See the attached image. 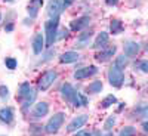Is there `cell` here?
<instances>
[{"label": "cell", "instance_id": "18", "mask_svg": "<svg viewBox=\"0 0 148 136\" xmlns=\"http://www.w3.org/2000/svg\"><path fill=\"white\" fill-rule=\"evenodd\" d=\"M135 111L139 114V117H148V102H141L135 107Z\"/></svg>", "mask_w": 148, "mask_h": 136}, {"label": "cell", "instance_id": "25", "mask_svg": "<svg viewBox=\"0 0 148 136\" xmlns=\"http://www.w3.org/2000/svg\"><path fill=\"white\" fill-rule=\"evenodd\" d=\"M127 64V59H126V56L125 55H121V56H119L117 58V62H116V65L119 67V68H125V65Z\"/></svg>", "mask_w": 148, "mask_h": 136}, {"label": "cell", "instance_id": "24", "mask_svg": "<svg viewBox=\"0 0 148 136\" xmlns=\"http://www.w3.org/2000/svg\"><path fill=\"white\" fill-rule=\"evenodd\" d=\"M114 123H116V117L114 115H110L108 120L105 121V124H104V129L105 130H111V127L114 126Z\"/></svg>", "mask_w": 148, "mask_h": 136}, {"label": "cell", "instance_id": "12", "mask_svg": "<svg viewBox=\"0 0 148 136\" xmlns=\"http://www.w3.org/2000/svg\"><path fill=\"white\" fill-rule=\"evenodd\" d=\"M12 120H14V111H12V108L6 107V108H2V109H0V121H3V123H10Z\"/></svg>", "mask_w": 148, "mask_h": 136}, {"label": "cell", "instance_id": "34", "mask_svg": "<svg viewBox=\"0 0 148 136\" xmlns=\"http://www.w3.org/2000/svg\"><path fill=\"white\" fill-rule=\"evenodd\" d=\"M5 30H6V31H12V30H14V25H12V24H9V25L5 27Z\"/></svg>", "mask_w": 148, "mask_h": 136}, {"label": "cell", "instance_id": "26", "mask_svg": "<svg viewBox=\"0 0 148 136\" xmlns=\"http://www.w3.org/2000/svg\"><path fill=\"white\" fill-rule=\"evenodd\" d=\"M6 67L9 68V70H14V68H16V61L14 59V58H6Z\"/></svg>", "mask_w": 148, "mask_h": 136}, {"label": "cell", "instance_id": "36", "mask_svg": "<svg viewBox=\"0 0 148 136\" xmlns=\"http://www.w3.org/2000/svg\"><path fill=\"white\" fill-rule=\"evenodd\" d=\"M105 136H113V135H111V133H107V135H105Z\"/></svg>", "mask_w": 148, "mask_h": 136}, {"label": "cell", "instance_id": "10", "mask_svg": "<svg viewBox=\"0 0 148 136\" xmlns=\"http://www.w3.org/2000/svg\"><path fill=\"white\" fill-rule=\"evenodd\" d=\"M89 22H90V19H89L88 16H83V18H80V19H76V21L71 22V30H74V31L83 30V28H86V27L89 25Z\"/></svg>", "mask_w": 148, "mask_h": 136}, {"label": "cell", "instance_id": "9", "mask_svg": "<svg viewBox=\"0 0 148 136\" xmlns=\"http://www.w3.org/2000/svg\"><path fill=\"white\" fill-rule=\"evenodd\" d=\"M47 111H49L47 102H39V104H36L33 109V117H43L47 114Z\"/></svg>", "mask_w": 148, "mask_h": 136}, {"label": "cell", "instance_id": "33", "mask_svg": "<svg viewBox=\"0 0 148 136\" xmlns=\"http://www.w3.org/2000/svg\"><path fill=\"white\" fill-rule=\"evenodd\" d=\"M71 3H73V0H64V2H62V6L67 8V6H70Z\"/></svg>", "mask_w": 148, "mask_h": 136}, {"label": "cell", "instance_id": "8", "mask_svg": "<svg viewBox=\"0 0 148 136\" xmlns=\"http://www.w3.org/2000/svg\"><path fill=\"white\" fill-rule=\"evenodd\" d=\"M86 121H88V115H77L76 118H74L71 123H70V124H68V127H67V130L68 132H74V130H77L79 127H82L83 124H84V123Z\"/></svg>", "mask_w": 148, "mask_h": 136}, {"label": "cell", "instance_id": "32", "mask_svg": "<svg viewBox=\"0 0 148 136\" xmlns=\"http://www.w3.org/2000/svg\"><path fill=\"white\" fill-rule=\"evenodd\" d=\"M105 2H107V5H110V6H114V5H117L119 0H105Z\"/></svg>", "mask_w": 148, "mask_h": 136}, {"label": "cell", "instance_id": "3", "mask_svg": "<svg viewBox=\"0 0 148 136\" xmlns=\"http://www.w3.org/2000/svg\"><path fill=\"white\" fill-rule=\"evenodd\" d=\"M108 80H110V83L113 84V86H116V87H120L121 83H123V80H125V74H123L121 68H119L117 65L111 67L110 71H108Z\"/></svg>", "mask_w": 148, "mask_h": 136}, {"label": "cell", "instance_id": "11", "mask_svg": "<svg viewBox=\"0 0 148 136\" xmlns=\"http://www.w3.org/2000/svg\"><path fill=\"white\" fill-rule=\"evenodd\" d=\"M43 43H45L43 36H42L40 33H39V34H36L34 40H33V51H34L36 55H39V53L43 51Z\"/></svg>", "mask_w": 148, "mask_h": 136}, {"label": "cell", "instance_id": "19", "mask_svg": "<svg viewBox=\"0 0 148 136\" xmlns=\"http://www.w3.org/2000/svg\"><path fill=\"white\" fill-rule=\"evenodd\" d=\"M92 37V31H84L83 34H80L79 37H77V42H76V46L79 44V46H84V43L88 42L89 39Z\"/></svg>", "mask_w": 148, "mask_h": 136}, {"label": "cell", "instance_id": "28", "mask_svg": "<svg viewBox=\"0 0 148 136\" xmlns=\"http://www.w3.org/2000/svg\"><path fill=\"white\" fill-rule=\"evenodd\" d=\"M9 95V90L6 86H0V98H8Z\"/></svg>", "mask_w": 148, "mask_h": 136}, {"label": "cell", "instance_id": "14", "mask_svg": "<svg viewBox=\"0 0 148 136\" xmlns=\"http://www.w3.org/2000/svg\"><path fill=\"white\" fill-rule=\"evenodd\" d=\"M79 59V53L77 52H65L59 56V61L64 64H70V62H76Z\"/></svg>", "mask_w": 148, "mask_h": 136}, {"label": "cell", "instance_id": "2", "mask_svg": "<svg viewBox=\"0 0 148 136\" xmlns=\"http://www.w3.org/2000/svg\"><path fill=\"white\" fill-rule=\"evenodd\" d=\"M61 93H62L64 99H67V101L73 102L74 105H76V107L82 105V102H80V93H77L76 90H74L71 84H68V83H64L62 86H61Z\"/></svg>", "mask_w": 148, "mask_h": 136}, {"label": "cell", "instance_id": "30", "mask_svg": "<svg viewBox=\"0 0 148 136\" xmlns=\"http://www.w3.org/2000/svg\"><path fill=\"white\" fill-rule=\"evenodd\" d=\"M37 8H39V6H34V5L28 6V12H30V15H31V16H36V15H37V10H39Z\"/></svg>", "mask_w": 148, "mask_h": 136}, {"label": "cell", "instance_id": "6", "mask_svg": "<svg viewBox=\"0 0 148 136\" xmlns=\"http://www.w3.org/2000/svg\"><path fill=\"white\" fill-rule=\"evenodd\" d=\"M64 6L61 0H51L47 5V15L51 18H59V14L62 12Z\"/></svg>", "mask_w": 148, "mask_h": 136}, {"label": "cell", "instance_id": "4", "mask_svg": "<svg viewBox=\"0 0 148 136\" xmlns=\"http://www.w3.org/2000/svg\"><path fill=\"white\" fill-rule=\"evenodd\" d=\"M62 123H64V114H62V113L55 114L51 120H49L47 124H46V132H47V133H55V132H58L59 127L62 126Z\"/></svg>", "mask_w": 148, "mask_h": 136}, {"label": "cell", "instance_id": "31", "mask_svg": "<svg viewBox=\"0 0 148 136\" xmlns=\"http://www.w3.org/2000/svg\"><path fill=\"white\" fill-rule=\"evenodd\" d=\"M76 136H92L89 132H86V130H82V132H79V133H76Z\"/></svg>", "mask_w": 148, "mask_h": 136}, {"label": "cell", "instance_id": "5", "mask_svg": "<svg viewBox=\"0 0 148 136\" xmlns=\"http://www.w3.org/2000/svg\"><path fill=\"white\" fill-rule=\"evenodd\" d=\"M55 80H56V71H46L39 80V89L47 90Z\"/></svg>", "mask_w": 148, "mask_h": 136}, {"label": "cell", "instance_id": "20", "mask_svg": "<svg viewBox=\"0 0 148 136\" xmlns=\"http://www.w3.org/2000/svg\"><path fill=\"white\" fill-rule=\"evenodd\" d=\"M101 90H102V83L101 81H93L88 86V92H90V93H98Z\"/></svg>", "mask_w": 148, "mask_h": 136}, {"label": "cell", "instance_id": "29", "mask_svg": "<svg viewBox=\"0 0 148 136\" xmlns=\"http://www.w3.org/2000/svg\"><path fill=\"white\" fill-rule=\"evenodd\" d=\"M139 68L144 72H148V61H141L139 62Z\"/></svg>", "mask_w": 148, "mask_h": 136}, {"label": "cell", "instance_id": "23", "mask_svg": "<svg viewBox=\"0 0 148 136\" xmlns=\"http://www.w3.org/2000/svg\"><path fill=\"white\" fill-rule=\"evenodd\" d=\"M30 84L28 83H24V84H21V89H19V98H24L28 92H30Z\"/></svg>", "mask_w": 148, "mask_h": 136}, {"label": "cell", "instance_id": "35", "mask_svg": "<svg viewBox=\"0 0 148 136\" xmlns=\"http://www.w3.org/2000/svg\"><path fill=\"white\" fill-rule=\"evenodd\" d=\"M142 129H144L145 132H148V121H145L144 124H142Z\"/></svg>", "mask_w": 148, "mask_h": 136}, {"label": "cell", "instance_id": "17", "mask_svg": "<svg viewBox=\"0 0 148 136\" xmlns=\"http://www.w3.org/2000/svg\"><path fill=\"white\" fill-rule=\"evenodd\" d=\"M36 95H37V92L34 89H30V92L24 96V109H27L33 104V101L36 99Z\"/></svg>", "mask_w": 148, "mask_h": 136}, {"label": "cell", "instance_id": "16", "mask_svg": "<svg viewBox=\"0 0 148 136\" xmlns=\"http://www.w3.org/2000/svg\"><path fill=\"white\" fill-rule=\"evenodd\" d=\"M114 53H116V46L108 47L107 51H104V52H101V53H98V55H96V59H98V61H107L110 56H113Z\"/></svg>", "mask_w": 148, "mask_h": 136}, {"label": "cell", "instance_id": "13", "mask_svg": "<svg viewBox=\"0 0 148 136\" xmlns=\"http://www.w3.org/2000/svg\"><path fill=\"white\" fill-rule=\"evenodd\" d=\"M139 52V44L135 43V42H127L125 43V53L127 56H135Z\"/></svg>", "mask_w": 148, "mask_h": 136}, {"label": "cell", "instance_id": "27", "mask_svg": "<svg viewBox=\"0 0 148 136\" xmlns=\"http://www.w3.org/2000/svg\"><path fill=\"white\" fill-rule=\"evenodd\" d=\"M133 127H130V126H127V127H125L121 132H120V136H132L133 135Z\"/></svg>", "mask_w": 148, "mask_h": 136}, {"label": "cell", "instance_id": "21", "mask_svg": "<svg viewBox=\"0 0 148 136\" xmlns=\"http://www.w3.org/2000/svg\"><path fill=\"white\" fill-rule=\"evenodd\" d=\"M110 28H111V33H113V34H119V33L121 31V22H120V21H117V19L111 21Z\"/></svg>", "mask_w": 148, "mask_h": 136}, {"label": "cell", "instance_id": "22", "mask_svg": "<svg viewBox=\"0 0 148 136\" xmlns=\"http://www.w3.org/2000/svg\"><path fill=\"white\" fill-rule=\"evenodd\" d=\"M116 102V96H113V95H108L107 98H105V99L102 101V107L104 108H108L110 105H113Z\"/></svg>", "mask_w": 148, "mask_h": 136}, {"label": "cell", "instance_id": "7", "mask_svg": "<svg viewBox=\"0 0 148 136\" xmlns=\"http://www.w3.org/2000/svg\"><path fill=\"white\" fill-rule=\"evenodd\" d=\"M95 72H96V67L90 65V67L77 70L76 72H74V77H76L77 80H82V79H86V77H89V76H93Z\"/></svg>", "mask_w": 148, "mask_h": 136}, {"label": "cell", "instance_id": "1", "mask_svg": "<svg viewBox=\"0 0 148 136\" xmlns=\"http://www.w3.org/2000/svg\"><path fill=\"white\" fill-rule=\"evenodd\" d=\"M59 24V18H51V21H47L45 24V30H46V46H52L53 42L56 40V28Z\"/></svg>", "mask_w": 148, "mask_h": 136}, {"label": "cell", "instance_id": "15", "mask_svg": "<svg viewBox=\"0 0 148 136\" xmlns=\"http://www.w3.org/2000/svg\"><path fill=\"white\" fill-rule=\"evenodd\" d=\"M108 43V33H101L99 36H98V39L95 40V44L93 47L95 49H99V47H105Z\"/></svg>", "mask_w": 148, "mask_h": 136}]
</instances>
